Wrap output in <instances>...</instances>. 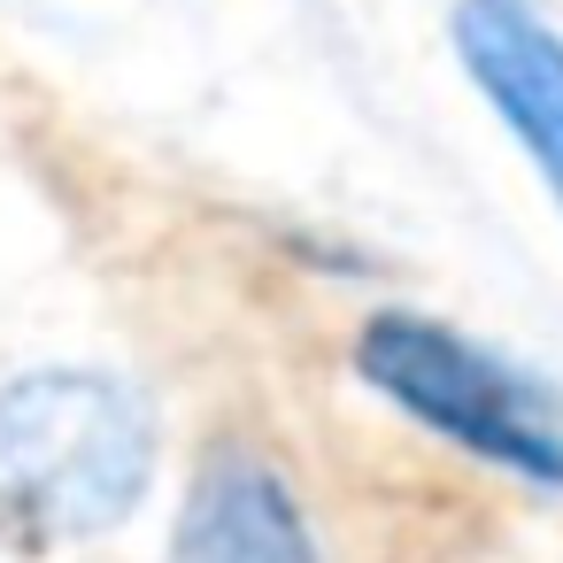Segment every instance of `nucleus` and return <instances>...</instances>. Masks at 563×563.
<instances>
[{"mask_svg":"<svg viewBox=\"0 0 563 563\" xmlns=\"http://www.w3.org/2000/svg\"><path fill=\"white\" fill-rule=\"evenodd\" d=\"M155 471L147 409L124 378L40 363L0 378V540L55 555L117 532Z\"/></svg>","mask_w":563,"mask_h":563,"instance_id":"obj_1","label":"nucleus"},{"mask_svg":"<svg viewBox=\"0 0 563 563\" xmlns=\"http://www.w3.org/2000/svg\"><path fill=\"white\" fill-rule=\"evenodd\" d=\"M448 40L494 124L525 147L548 201L563 209V32L532 0H448Z\"/></svg>","mask_w":563,"mask_h":563,"instance_id":"obj_3","label":"nucleus"},{"mask_svg":"<svg viewBox=\"0 0 563 563\" xmlns=\"http://www.w3.org/2000/svg\"><path fill=\"white\" fill-rule=\"evenodd\" d=\"M347 355H355V378L417 432L463 448L501 478L563 494V394L540 371L509 363L501 347L424 309H371Z\"/></svg>","mask_w":563,"mask_h":563,"instance_id":"obj_2","label":"nucleus"},{"mask_svg":"<svg viewBox=\"0 0 563 563\" xmlns=\"http://www.w3.org/2000/svg\"><path fill=\"white\" fill-rule=\"evenodd\" d=\"M170 563H324V540L294 494V478L247 448V440H217L178 501L170 525Z\"/></svg>","mask_w":563,"mask_h":563,"instance_id":"obj_4","label":"nucleus"}]
</instances>
